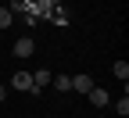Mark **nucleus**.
Segmentation results:
<instances>
[{"label":"nucleus","instance_id":"f257e3e1","mask_svg":"<svg viewBox=\"0 0 129 118\" xmlns=\"http://www.w3.org/2000/svg\"><path fill=\"white\" fill-rule=\"evenodd\" d=\"M11 86L22 90V93H36V86H32V75H29V72H14V75H11Z\"/></svg>","mask_w":129,"mask_h":118},{"label":"nucleus","instance_id":"f03ea898","mask_svg":"<svg viewBox=\"0 0 129 118\" xmlns=\"http://www.w3.org/2000/svg\"><path fill=\"white\" fill-rule=\"evenodd\" d=\"M86 97H90V104H93V107H108V100H111L104 86H93V90H90Z\"/></svg>","mask_w":129,"mask_h":118},{"label":"nucleus","instance_id":"7ed1b4c3","mask_svg":"<svg viewBox=\"0 0 129 118\" xmlns=\"http://www.w3.org/2000/svg\"><path fill=\"white\" fill-rule=\"evenodd\" d=\"M32 50H36V43H32L29 36H22L18 43H14V57H32Z\"/></svg>","mask_w":129,"mask_h":118},{"label":"nucleus","instance_id":"20e7f679","mask_svg":"<svg viewBox=\"0 0 129 118\" xmlns=\"http://www.w3.org/2000/svg\"><path fill=\"white\" fill-rule=\"evenodd\" d=\"M72 90L90 93V90H93V79H90V75H72Z\"/></svg>","mask_w":129,"mask_h":118},{"label":"nucleus","instance_id":"39448f33","mask_svg":"<svg viewBox=\"0 0 129 118\" xmlns=\"http://www.w3.org/2000/svg\"><path fill=\"white\" fill-rule=\"evenodd\" d=\"M50 79H54V75L47 72V68H36V75H32V86L40 90V86H47V82H50Z\"/></svg>","mask_w":129,"mask_h":118},{"label":"nucleus","instance_id":"423d86ee","mask_svg":"<svg viewBox=\"0 0 129 118\" xmlns=\"http://www.w3.org/2000/svg\"><path fill=\"white\" fill-rule=\"evenodd\" d=\"M111 72H115V79H129V61H115V68H111Z\"/></svg>","mask_w":129,"mask_h":118},{"label":"nucleus","instance_id":"0eeeda50","mask_svg":"<svg viewBox=\"0 0 129 118\" xmlns=\"http://www.w3.org/2000/svg\"><path fill=\"white\" fill-rule=\"evenodd\" d=\"M50 82H54L61 93H64V90H72V75H57V79H50Z\"/></svg>","mask_w":129,"mask_h":118},{"label":"nucleus","instance_id":"6e6552de","mask_svg":"<svg viewBox=\"0 0 129 118\" xmlns=\"http://www.w3.org/2000/svg\"><path fill=\"white\" fill-rule=\"evenodd\" d=\"M11 22H14V14H11V11H7V7H0V29H7V25H11Z\"/></svg>","mask_w":129,"mask_h":118},{"label":"nucleus","instance_id":"1a4fd4ad","mask_svg":"<svg viewBox=\"0 0 129 118\" xmlns=\"http://www.w3.org/2000/svg\"><path fill=\"white\" fill-rule=\"evenodd\" d=\"M115 114H122V118L129 114V97H122V100H118V104H115Z\"/></svg>","mask_w":129,"mask_h":118},{"label":"nucleus","instance_id":"9d476101","mask_svg":"<svg viewBox=\"0 0 129 118\" xmlns=\"http://www.w3.org/2000/svg\"><path fill=\"white\" fill-rule=\"evenodd\" d=\"M4 97H7V86H0V100H4Z\"/></svg>","mask_w":129,"mask_h":118}]
</instances>
